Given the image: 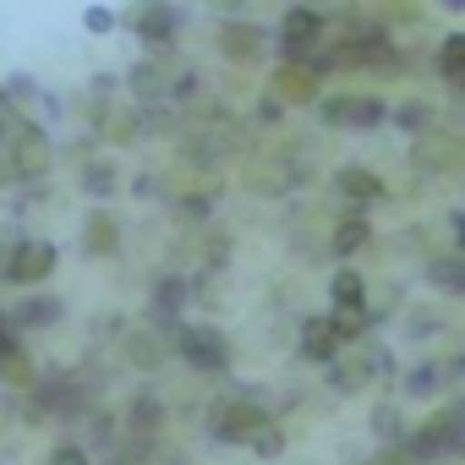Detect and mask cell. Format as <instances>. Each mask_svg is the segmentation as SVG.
Listing matches in <instances>:
<instances>
[{
  "label": "cell",
  "mask_w": 465,
  "mask_h": 465,
  "mask_svg": "<svg viewBox=\"0 0 465 465\" xmlns=\"http://www.w3.org/2000/svg\"><path fill=\"white\" fill-rule=\"evenodd\" d=\"M443 6H454V12H460V6H465V0H443Z\"/></svg>",
  "instance_id": "ac0fdd59"
},
{
  "label": "cell",
  "mask_w": 465,
  "mask_h": 465,
  "mask_svg": "<svg viewBox=\"0 0 465 465\" xmlns=\"http://www.w3.org/2000/svg\"><path fill=\"white\" fill-rule=\"evenodd\" d=\"M213 6H224V12H236V6H242V0H213Z\"/></svg>",
  "instance_id": "e0dca14e"
},
{
  "label": "cell",
  "mask_w": 465,
  "mask_h": 465,
  "mask_svg": "<svg viewBox=\"0 0 465 465\" xmlns=\"http://www.w3.org/2000/svg\"><path fill=\"white\" fill-rule=\"evenodd\" d=\"M50 263H55V252L34 242V247L17 252V269H12V274H17V280H39V274H50Z\"/></svg>",
  "instance_id": "ba28073f"
},
{
  "label": "cell",
  "mask_w": 465,
  "mask_h": 465,
  "mask_svg": "<svg viewBox=\"0 0 465 465\" xmlns=\"http://www.w3.org/2000/svg\"><path fill=\"white\" fill-rule=\"evenodd\" d=\"M181 345H186V356H192L197 367H224V340H219L213 329H186Z\"/></svg>",
  "instance_id": "8992f818"
},
{
  "label": "cell",
  "mask_w": 465,
  "mask_h": 465,
  "mask_svg": "<svg viewBox=\"0 0 465 465\" xmlns=\"http://www.w3.org/2000/svg\"><path fill=\"white\" fill-rule=\"evenodd\" d=\"M334 296H340L345 307H361V285H356V274H340V280H334Z\"/></svg>",
  "instance_id": "7c38bea8"
},
{
  "label": "cell",
  "mask_w": 465,
  "mask_h": 465,
  "mask_svg": "<svg viewBox=\"0 0 465 465\" xmlns=\"http://www.w3.org/2000/svg\"><path fill=\"white\" fill-rule=\"evenodd\" d=\"M126 23L143 34V45H148V50H164V45L175 39V12H170V6H159V0H143V6H137Z\"/></svg>",
  "instance_id": "7a4b0ae2"
},
{
  "label": "cell",
  "mask_w": 465,
  "mask_h": 465,
  "mask_svg": "<svg viewBox=\"0 0 465 465\" xmlns=\"http://www.w3.org/2000/svg\"><path fill=\"white\" fill-rule=\"evenodd\" d=\"M318 45H323V17H318L312 6L285 12V23H280V55H285V61H312Z\"/></svg>",
  "instance_id": "6da1fadb"
},
{
  "label": "cell",
  "mask_w": 465,
  "mask_h": 465,
  "mask_svg": "<svg viewBox=\"0 0 465 465\" xmlns=\"http://www.w3.org/2000/svg\"><path fill=\"white\" fill-rule=\"evenodd\" d=\"M323 121L329 126H378L383 121V104L378 99H329L323 104Z\"/></svg>",
  "instance_id": "5b68a950"
},
{
  "label": "cell",
  "mask_w": 465,
  "mask_h": 465,
  "mask_svg": "<svg viewBox=\"0 0 465 465\" xmlns=\"http://www.w3.org/2000/svg\"><path fill=\"white\" fill-rule=\"evenodd\" d=\"M17 159H23V170H45V159H50V148H45V137L28 126V137L17 143Z\"/></svg>",
  "instance_id": "9c48e42d"
},
{
  "label": "cell",
  "mask_w": 465,
  "mask_h": 465,
  "mask_svg": "<svg viewBox=\"0 0 465 465\" xmlns=\"http://www.w3.org/2000/svg\"><path fill=\"white\" fill-rule=\"evenodd\" d=\"M307 356L329 361L334 356V340H329V323H307Z\"/></svg>",
  "instance_id": "8fae6325"
},
{
  "label": "cell",
  "mask_w": 465,
  "mask_h": 465,
  "mask_svg": "<svg viewBox=\"0 0 465 465\" xmlns=\"http://www.w3.org/2000/svg\"><path fill=\"white\" fill-rule=\"evenodd\" d=\"M88 186H94V192H110V170H104V164H94V170H88Z\"/></svg>",
  "instance_id": "2e32d148"
},
{
  "label": "cell",
  "mask_w": 465,
  "mask_h": 465,
  "mask_svg": "<svg viewBox=\"0 0 465 465\" xmlns=\"http://www.w3.org/2000/svg\"><path fill=\"white\" fill-rule=\"evenodd\" d=\"M460 247H465V219H460Z\"/></svg>",
  "instance_id": "d6986e66"
},
{
  "label": "cell",
  "mask_w": 465,
  "mask_h": 465,
  "mask_svg": "<svg viewBox=\"0 0 465 465\" xmlns=\"http://www.w3.org/2000/svg\"><path fill=\"white\" fill-rule=\"evenodd\" d=\"M340 192H351V197H378V175H367V170H340Z\"/></svg>",
  "instance_id": "30bf717a"
},
{
  "label": "cell",
  "mask_w": 465,
  "mask_h": 465,
  "mask_svg": "<svg viewBox=\"0 0 465 465\" xmlns=\"http://www.w3.org/2000/svg\"><path fill=\"white\" fill-rule=\"evenodd\" d=\"M88 28H94V34H110V28H115V12L94 6V12H88Z\"/></svg>",
  "instance_id": "5bb4252c"
},
{
  "label": "cell",
  "mask_w": 465,
  "mask_h": 465,
  "mask_svg": "<svg viewBox=\"0 0 465 465\" xmlns=\"http://www.w3.org/2000/svg\"><path fill=\"white\" fill-rule=\"evenodd\" d=\"M361 242H367V224H345L340 236H334V247H340V252H351V247H361Z\"/></svg>",
  "instance_id": "4fadbf2b"
},
{
  "label": "cell",
  "mask_w": 465,
  "mask_h": 465,
  "mask_svg": "<svg viewBox=\"0 0 465 465\" xmlns=\"http://www.w3.org/2000/svg\"><path fill=\"white\" fill-rule=\"evenodd\" d=\"M263 28H252V23H224L219 28V50L230 55V61H258L263 55Z\"/></svg>",
  "instance_id": "277c9868"
},
{
  "label": "cell",
  "mask_w": 465,
  "mask_h": 465,
  "mask_svg": "<svg viewBox=\"0 0 465 465\" xmlns=\"http://www.w3.org/2000/svg\"><path fill=\"white\" fill-rule=\"evenodd\" d=\"M438 72H443L449 83H465V34H449V39H443V50H438Z\"/></svg>",
  "instance_id": "52a82bcc"
},
{
  "label": "cell",
  "mask_w": 465,
  "mask_h": 465,
  "mask_svg": "<svg viewBox=\"0 0 465 465\" xmlns=\"http://www.w3.org/2000/svg\"><path fill=\"white\" fill-rule=\"evenodd\" d=\"M274 94H280L285 104H312V99H318V72H312L307 61H285V66L274 72Z\"/></svg>",
  "instance_id": "3957f363"
},
{
  "label": "cell",
  "mask_w": 465,
  "mask_h": 465,
  "mask_svg": "<svg viewBox=\"0 0 465 465\" xmlns=\"http://www.w3.org/2000/svg\"><path fill=\"white\" fill-rule=\"evenodd\" d=\"M400 121H405V126H427V110H421V104H405Z\"/></svg>",
  "instance_id": "9a60e30c"
}]
</instances>
